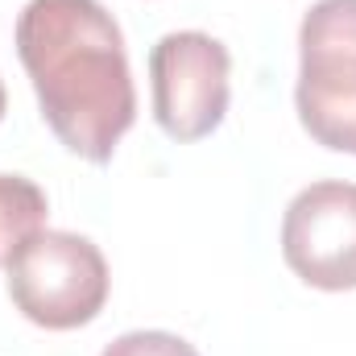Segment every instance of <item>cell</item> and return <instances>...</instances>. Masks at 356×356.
<instances>
[{
  "label": "cell",
  "instance_id": "1",
  "mask_svg": "<svg viewBox=\"0 0 356 356\" xmlns=\"http://www.w3.org/2000/svg\"><path fill=\"white\" fill-rule=\"evenodd\" d=\"M17 54L42 120L83 162H112L137 120V91L120 25L99 0H29L17 17Z\"/></svg>",
  "mask_w": 356,
  "mask_h": 356
},
{
  "label": "cell",
  "instance_id": "2",
  "mask_svg": "<svg viewBox=\"0 0 356 356\" xmlns=\"http://www.w3.org/2000/svg\"><path fill=\"white\" fill-rule=\"evenodd\" d=\"M8 298L13 307L46 327L71 332L91 323L108 302V261L88 236L42 228L17 245L8 257Z\"/></svg>",
  "mask_w": 356,
  "mask_h": 356
},
{
  "label": "cell",
  "instance_id": "3",
  "mask_svg": "<svg viewBox=\"0 0 356 356\" xmlns=\"http://www.w3.org/2000/svg\"><path fill=\"white\" fill-rule=\"evenodd\" d=\"M294 104L319 145L356 154V0H319L302 17Z\"/></svg>",
  "mask_w": 356,
  "mask_h": 356
},
{
  "label": "cell",
  "instance_id": "4",
  "mask_svg": "<svg viewBox=\"0 0 356 356\" xmlns=\"http://www.w3.org/2000/svg\"><path fill=\"white\" fill-rule=\"evenodd\" d=\"M232 54L220 38L199 29L166 33L149 50V83H154V116L166 137L199 141L220 129L232 95Z\"/></svg>",
  "mask_w": 356,
  "mask_h": 356
},
{
  "label": "cell",
  "instance_id": "5",
  "mask_svg": "<svg viewBox=\"0 0 356 356\" xmlns=\"http://www.w3.org/2000/svg\"><path fill=\"white\" fill-rule=\"evenodd\" d=\"M282 257L315 290H356V182H311L290 199Z\"/></svg>",
  "mask_w": 356,
  "mask_h": 356
},
{
  "label": "cell",
  "instance_id": "6",
  "mask_svg": "<svg viewBox=\"0 0 356 356\" xmlns=\"http://www.w3.org/2000/svg\"><path fill=\"white\" fill-rule=\"evenodd\" d=\"M46 228V195L25 175H0V266L17 253L21 241Z\"/></svg>",
  "mask_w": 356,
  "mask_h": 356
},
{
  "label": "cell",
  "instance_id": "7",
  "mask_svg": "<svg viewBox=\"0 0 356 356\" xmlns=\"http://www.w3.org/2000/svg\"><path fill=\"white\" fill-rule=\"evenodd\" d=\"M99 356H199L195 344H186L175 332H129L112 340Z\"/></svg>",
  "mask_w": 356,
  "mask_h": 356
},
{
  "label": "cell",
  "instance_id": "8",
  "mask_svg": "<svg viewBox=\"0 0 356 356\" xmlns=\"http://www.w3.org/2000/svg\"><path fill=\"white\" fill-rule=\"evenodd\" d=\"M0 116H4V83H0Z\"/></svg>",
  "mask_w": 356,
  "mask_h": 356
}]
</instances>
